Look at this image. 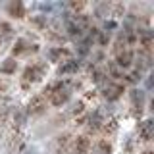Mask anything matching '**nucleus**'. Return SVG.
<instances>
[{
    "label": "nucleus",
    "instance_id": "f257e3e1",
    "mask_svg": "<svg viewBox=\"0 0 154 154\" xmlns=\"http://www.w3.org/2000/svg\"><path fill=\"white\" fill-rule=\"evenodd\" d=\"M46 73V66L45 62H37V64H31L25 67V71H23V77H21V87L23 89H27L31 83H37V81H41L42 77Z\"/></svg>",
    "mask_w": 154,
    "mask_h": 154
},
{
    "label": "nucleus",
    "instance_id": "f03ea898",
    "mask_svg": "<svg viewBox=\"0 0 154 154\" xmlns=\"http://www.w3.org/2000/svg\"><path fill=\"white\" fill-rule=\"evenodd\" d=\"M116 58H118V62H116V64L122 67V69H123V67H129V66L133 64V52L129 50L127 46L122 48V46H119V42L116 45Z\"/></svg>",
    "mask_w": 154,
    "mask_h": 154
},
{
    "label": "nucleus",
    "instance_id": "7ed1b4c3",
    "mask_svg": "<svg viewBox=\"0 0 154 154\" xmlns=\"http://www.w3.org/2000/svg\"><path fill=\"white\" fill-rule=\"evenodd\" d=\"M45 108H46V96L42 94V93L41 94H35L31 100H29V104H27V112L33 114V116L41 114Z\"/></svg>",
    "mask_w": 154,
    "mask_h": 154
},
{
    "label": "nucleus",
    "instance_id": "20e7f679",
    "mask_svg": "<svg viewBox=\"0 0 154 154\" xmlns=\"http://www.w3.org/2000/svg\"><path fill=\"white\" fill-rule=\"evenodd\" d=\"M37 50V45L29 38H19V41H16V45H14V56H25L29 54V52H35Z\"/></svg>",
    "mask_w": 154,
    "mask_h": 154
},
{
    "label": "nucleus",
    "instance_id": "39448f33",
    "mask_svg": "<svg viewBox=\"0 0 154 154\" xmlns=\"http://www.w3.org/2000/svg\"><path fill=\"white\" fill-rule=\"evenodd\" d=\"M104 96L110 100H116L119 98V94H123V85L122 83H116V81H108V83L104 85Z\"/></svg>",
    "mask_w": 154,
    "mask_h": 154
},
{
    "label": "nucleus",
    "instance_id": "423d86ee",
    "mask_svg": "<svg viewBox=\"0 0 154 154\" xmlns=\"http://www.w3.org/2000/svg\"><path fill=\"white\" fill-rule=\"evenodd\" d=\"M8 14L12 17H23L25 16V6L21 2H10L8 4Z\"/></svg>",
    "mask_w": 154,
    "mask_h": 154
},
{
    "label": "nucleus",
    "instance_id": "0eeeda50",
    "mask_svg": "<svg viewBox=\"0 0 154 154\" xmlns=\"http://www.w3.org/2000/svg\"><path fill=\"white\" fill-rule=\"evenodd\" d=\"M94 150H96V154H110L112 152V143L108 139H102V141H98L94 144Z\"/></svg>",
    "mask_w": 154,
    "mask_h": 154
},
{
    "label": "nucleus",
    "instance_id": "6e6552de",
    "mask_svg": "<svg viewBox=\"0 0 154 154\" xmlns=\"http://www.w3.org/2000/svg\"><path fill=\"white\" fill-rule=\"evenodd\" d=\"M16 67H17L16 58H6V60L2 62V66H0V71H2V73H14Z\"/></svg>",
    "mask_w": 154,
    "mask_h": 154
},
{
    "label": "nucleus",
    "instance_id": "1a4fd4ad",
    "mask_svg": "<svg viewBox=\"0 0 154 154\" xmlns=\"http://www.w3.org/2000/svg\"><path fill=\"white\" fill-rule=\"evenodd\" d=\"M139 135H141L144 141H150V139H152V122H144L141 125V131H139Z\"/></svg>",
    "mask_w": 154,
    "mask_h": 154
},
{
    "label": "nucleus",
    "instance_id": "9d476101",
    "mask_svg": "<svg viewBox=\"0 0 154 154\" xmlns=\"http://www.w3.org/2000/svg\"><path fill=\"white\" fill-rule=\"evenodd\" d=\"M110 75H112L114 79H119V77L123 75V69L118 64H110Z\"/></svg>",
    "mask_w": 154,
    "mask_h": 154
},
{
    "label": "nucleus",
    "instance_id": "9b49d317",
    "mask_svg": "<svg viewBox=\"0 0 154 154\" xmlns=\"http://www.w3.org/2000/svg\"><path fill=\"white\" fill-rule=\"evenodd\" d=\"M67 66H62L60 67V71L62 73H67V71H75L77 67H79V64H77V62H66Z\"/></svg>",
    "mask_w": 154,
    "mask_h": 154
},
{
    "label": "nucleus",
    "instance_id": "f8f14e48",
    "mask_svg": "<svg viewBox=\"0 0 154 154\" xmlns=\"http://www.w3.org/2000/svg\"><path fill=\"white\" fill-rule=\"evenodd\" d=\"M64 56H67V52L62 50V48H58V50H52V54H50L52 60H60V58H64Z\"/></svg>",
    "mask_w": 154,
    "mask_h": 154
},
{
    "label": "nucleus",
    "instance_id": "ddd939ff",
    "mask_svg": "<svg viewBox=\"0 0 154 154\" xmlns=\"http://www.w3.org/2000/svg\"><path fill=\"white\" fill-rule=\"evenodd\" d=\"M10 89V81L8 79H0V93H6Z\"/></svg>",
    "mask_w": 154,
    "mask_h": 154
},
{
    "label": "nucleus",
    "instance_id": "4468645a",
    "mask_svg": "<svg viewBox=\"0 0 154 154\" xmlns=\"http://www.w3.org/2000/svg\"><path fill=\"white\" fill-rule=\"evenodd\" d=\"M69 6H71V8H73V10H75V12H81V10H83V8H85V2H71V4H69Z\"/></svg>",
    "mask_w": 154,
    "mask_h": 154
},
{
    "label": "nucleus",
    "instance_id": "2eb2a0df",
    "mask_svg": "<svg viewBox=\"0 0 154 154\" xmlns=\"http://www.w3.org/2000/svg\"><path fill=\"white\" fill-rule=\"evenodd\" d=\"M6 114H8V110H6V106L4 104H0V123L6 119Z\"/></svg>",
    "mask_w": 154,
    "mask_h": 154
},
{
    "label": "nucleus",
    "instance_id": "dca6fc26",
    "mask_svg": "<svg viewBox=\"0 0 154 154\" xmlns=\"http://www.w3.org/2000/svg\"><path fill=\"white\" fill-rule=\"evenodd\" d=\"M143 154H152V152H143Z\"/></svg>",
    "mask_w": 154,
    "mask_h": 154
}]
</instances>
